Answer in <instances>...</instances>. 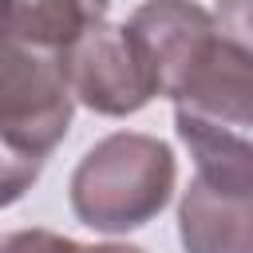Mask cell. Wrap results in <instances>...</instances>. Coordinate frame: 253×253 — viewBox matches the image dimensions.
<instances>
[{
	"label": "cell",
	"instance_id": "obj_2",
	"mask_svg": "<svg viewBox=\"0 0 253 253\" xmlns=\"http://www.w3.org/2000/svg\"><path fill=\"white\" fill-rule=\"evenodd\" d=\"M174 150L138 130L95 142L71 174V210L99 233H126L154 221L174 194Z\"/></svg>",
	"mask_w": 253,
	"mask_h": 253
},
{
	"label": "cell",
	"instance_id": "obj_7",
	"mask_svg": "<svg viewBox=\"0 0 253 253\" xmlns=\"http://www.w3.org/2000/svg\"><path fill=\"white\" fill-rule=\"evenodd\" d=\"M0 253H79V241L51 229H16L0 237Z\"/></svg>",
	"mask_w": 253,
	"mask_h": 253
},
{
	"label": "cell",
	"instance_id": "obj_4",
	"mask_svg": "<svg viewBox=\"0 0 253 253\" xmlns=\"http://www.w3.org/2000/svg\"><path fill=\"white\" fill-rule=\"evenodd\" d=\"M126 28L138 40V47L154 71L158 95H174L178 83L190 75V67L217 40L213 12L198 8V4H178V0H158V4L134 8Z\"/></svg>",
	"mask_w": 253,
	"mask_h": 253
},
{
	"label": "cell",
	"instance_id": "obj_3",
	"mask_svg": "<svg viewBox=\"0 0 253 253\" xmlns=\"http://www.w3.org/2000/svg\"><path fill=\"white\" fill-rule=\"evenodd\" d=\"M63 75H67L71 99H79L95 115H111V119L134 115L158 95L154 71L146 63L138 40L130 36L126 24H111L103 4L91 8L79 36L67 43Z\"/></svg>",
	"mask_w": 253,
	"mask_h": 253
},
{
	"label": "cell",
	"instance_id": "obj_5",
	"mask_svg": "<svg viewBox=\"0 0 253 253\" xmlns=\"http://www.w3.org/2000/svg\"><path fill=\"white\" fill-rule=\"evenodd\" d=\"M186 253H253V190H229L194 174L178 206Z\"/></svg>",
	"mask_w": 253,
	"mask_h": 253
},
{
	"label": "cell",
	"instance_id": "obj_6",
	"mask_svg": "<svg viewBox=\"0 0 253 253\" xmlns=\"http://www.w3.org/2000/svg\"><path fill=\"white\" fill-rule=\"evenodd\" d=\"M40 166H43V158L20 154L0 142V210H8L12 202H20L32 190V182L40 178Z\"/></svg>",
	"mask_w": 253,
	"mask_h": 253
},
{
	"label": "cell",
	"instance_id": "obj_8",
	"mask_svg": "<svg viewBox=\"0 0 253 253\" xmlns=\"http://www.w3.org/2000/svg\"><path fill=\"white\" fill-rule=\"evenodd\" d=\"M79 253H142L134 245H79Z\"/></svg>",
	"mask_w": 253,
	"mask_h": 253
},
{
	"label": "cell",
	"instance_id": "obj_1",
	"mask_svg": "<svg viewBox=\"0 0 253 253\" xmlns=\"http://www.w3.org/2000/svg\"><path fill=\"white\" fill-rule=\"evenodd\" d=\"M95 4L75 0H0V142L43 158L71 126L63 51Z\"/></svg>",
	"mask_w": 253,
	"mask_h": 253
}]
</instances>
